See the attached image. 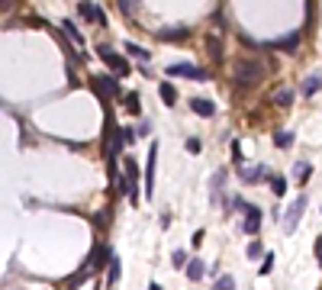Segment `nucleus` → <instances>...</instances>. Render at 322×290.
I'll use <instances>...</instances> for the list:
<instances>
[{"label": "nucleus", "instance_id": "1", "mask_svg": "<svg viewBox=\"0 0 322 290\" xmlns=\"http://www.w3.org/2000/svg\"><path fill=\"white\" fill-rule=\"evenodd\" d=\"M97 55L103 58V65H106V68H110V71H113V75H116V78H126V75H129V62H126V58H123V55H116V52H113V48H106V45H100V48H97Z\"/></svg>", "mask_w": 322, "mask_h": 290}, {"label": "nucleus", "instance_id": "2", "mask_svg": "<svg viewBox=\"0 0 322 290\" xmlns=\"http://www.w3.org/2000/svg\"><path fill=\"white\" fill-rule=\"evenodd\" d=\"M261 75H264V65L261 62H255V58H242V62L235 65V81H242V84H255Z\"/></svg>", "mask_w": 322, "mask_h": 290}, {"label": "nucleus", "instance_id": "3", "mask_svg": "<svg viewBox=\"0 0 322 290\" xmlns=\"http://www.w3.org/2000/svg\"><path fill=\"white\" fill-rule=\"evenodd\" d=\"M164 75H174V78H194V81H206V78H210L203 68L187 65V62H174V65H168V71H164Z\"/></svg>", "mask_w": 322, "mask_h": 290}, {"label": "nucleus", "instance_id": "4", "mask_svg": "<svg viewBox=\"0 0 322 290\" xmlns=\"http://www.w3.org/2000/svg\"><path fill=\"white\" fill-rule=\"evenodd\" d=\"M123 174H126V184H129V200H139V165L136 158H123Z\"/></svg>", "mask_w": 322, "mask_h": 290}, {"label": "nucleus", "instance_id": "5", "mask_svg": "<svg viewBox=\"0 0 322 290\" xmlns=\"http://www.w3.org/2000/svg\"><path fill=\"white\" fill-rule=\"evenodd\" d=\"M303 210H306V197H296L293 203H290V210H287V216H283V232H296V223H300V216H303Z\"/></svg>", "mask_w": 322, "mask_h": 290}, {"label": "nucleus", "instance_id": "6", "mask_svg": "<svg viewBox=\"0 0 322 290\" xmlns=\"http://www.w3.org/2000/svg\"><path fill=\"white\" fill-rule=\"evenodd\" d=\"M93 87H97L100 97H116L119 94V78L116 75H97L93 78Z\"/></svg>", "mask_w": 322, "mask_h": 290}, {"label": "nucleus", "instance_id": "7", "mask_svg": "<svg viewBox=\"0 0 322 290\" xmlns=\"http://www.w3.org/2000/svg\"><path fill=\"white\" fill-rule=\"evenodd\" d=\"M155 165H158V145L148 149V161H145V197L155 193Z\"/></svg>", "mask_w": 322, "mask_h": 290}, {"label": "nucleus", "instance_id": "8", "mask_svg": "<svg viewBox=\"0 0 322 290\" xmlns=\"http://www.w3.org/2000/svg\"><path fill=\"white\" fill-rule=\"evenodd\" d=\"M242 229H245V232H248V235H258V232H261V207H255V203H252V207H248V210H245V220H242Z\"/></svg>", "mask_w": 322, "mask_h": 290}, {"label": "nucleus", "instance_id": "9", "mask_svg": "<svg viewBox=\"0 0 322 290\" xmlns=\"http://www.w3.org/2000/svg\"><path fill=\"white\" fill-rule=\"evenodd\" d=\"M113 258H110V248L106 245H93V251H90V261H87V268L90 271H100L103 264H110Z\"/></svg>", "mask_w": 322, "mask_h": 290}, {"label": "nucleus", "instance_id": "10", "mask_svg": "<svg viewBox=\"0 0 322 290\" xmlns=\"http://www.w3.org/2000/svg\"><path fill=\"white\" fill-rule=\"evenodd\" d=\"M190 110H194L197 116L210 119L213 113H216V103H213V100H206V97H194V100H190Z\"/></svg>", "mask_w": 322, "mask_h": 290}, {"label": "nucleus", "instance_id": "11", "mask_svg": "<svg viewBox=\"0 0 322 290\" xmlns=\"http://www.w3.org/2000/svg\"><path fill=\"white\" fill-rule=\"evenodd\" d=\"M184 271H187V277H190V281H203V274H206V264H203V261H200V258L194 255V258L187 261V268H184Z\"/></svg>", "mask_w": 322, "mask_h": 290}, {"label": "nucleus", "instance_id": "12", "mask_svg": "<svg viewBox=\"0 0 322 290\" xmlns=\"http://www.w3.org/2000/svg\"><path fill=\"white\" fill-rule=\"evenodd\" d=\"M296 45H300V32H290V35H283V39L271 42V48H280V52H296Z\"/></svg>", "mask_w": 322, "mask_h": 290}, {"label": "nucleus", "instance_id": "13", "mask_svg": "<svg viewBox=\"0 0 322 290\" xmlns=\"http://www.w3.org/2000/svg\"><path fill=\"white\" fill-rule=\"evenodd\" d=\"M264 174H268L264 168H242V180H245V184H258Z\"/></svg>", "mask_w": 322, "mask_h": 290}, {"label": "nucleus", "instance_id": "14", "mask_svg": "<svg viewBox=\"0 0 322 290\" xmlns=\"http://www.w3.org/2000/svg\"><path fill=\"white\" fill-rule=\"evenodd\" d=\"M158 94H161V100H164V106H174V103H177V90L171 87V84H168V81H164V84H161V87H158Z\"/></svg>", "mask_w": 322, "mask_h": 290}, {"label": "nucleus", "instance_id": "15", "mask_svg": "<svg viewBox=\"0 0 322 290\" xmlns=\"http://www.w3.org/2000/svg\"><path fill=\"white\" fill-rule=\"evenodd\" d=\"M119 274H123V268H119V258H113L110 264H106V284H110V287H116Z\"/></svg>", "mask_w": 322, "mask_h": 290}, {"label": "nucleus", "instance_id": "16", "mask_svg": "<svg viewBox=\"0 0 322 290\" xmlns=\"http://www.w3.org/2000/svg\"><path fill=\"white\" fill-rule=\"evenodd\" d=\"M319 87H322V75H309V78L303 81V94H306V97H313Z\"/></svg>", "mask_w": 322, "mask_h": 290}, {"label": "nucleus", "instance_id": "17", "mask_svg": "<svg viewBox=\"0 0 322 290\" xmlns=\"http://www.w3.org/2000/svg\"><path fill=\"white\" fill-rule=\"evenodd\" d=\"M271 190H274V197H283V193H287V177L271 174Z\"/></svg>", "mask_w": 322, "mask_h": 290}, {"label": "nucleus", "instance_id": "18", "mask_svg": "<svg viewBox=\"0 0 322 290\" xmlns=\"http://www.w3.org/2000/svg\"><path fill=\"white\" fill-rule=\"evenodd\" d=\"M65 32L71 35V42H74V45H84V35L78 32V26H74V23H71V20H65Z\"/></svg>", "mask_w": 322, "mask_h": 290}, {"label": "nucleus", "instance_id": "19", "mask_svg": "<svg viewBox=\"0 0 322 290\" xmlns=\"http://www.w3.org/2000/svg\"><path fill=\"white\" fill-rule=\"evenodd\" d=\"M126 52L132 55V58H142V62H148V58H151V55L145 52V48H142V45H136V42H126Z\"/></svg>", "mask_w": 322, "mask_h": 290}, {"label": "nucleus", "instance_id": "20", "mask_svg": "<svg viewBox=\"0 0 322 290\" xmlns=\"http://www.w3.org/2000/svg\"><path fill=\"white\" fill-rule=\"evenodd\" d=\"M187 32H190V29H187V26H181V29H161L158 35H161V39H171V42H174V39H184Z\"/></svg>", "mask_w": 322, "mask_h": 290}, {"label": "nucleus", "instance_id": "21", "mask_svg": "<svg viewBox=\"0 0 322 290\" xmlns=\"http://www.w3.org/2000/svg\"><path fill=\"white\" fill-rule=\"evenodd\" d=\"M206 48H210V55H213V58H219V55H222V42L216 39V35H210V39H206Z\"/></svg>", "mask_w": 322, "mask_h": 290}, {"label": "nucleus", "instance_id": "22", "mask_svg": "<svg viewBox=\"0 0 322 290\" xmlns=\"http://www.w3.org/2000/svg\"><path fill=\"white\" fill-rule=\"evenodd\" d=\"M274 103H277V106H290V103H293V90H277Z\"/></svg>", "mask_w": 322, "mask_h": 290}, {"label": "nucleus", "instance_id": "23", "mask_svg": "<svg viewBox=\"0 0 322 290\" xmlns=\"http://www.w3.org/2000/svg\"><path fill=\"white\" fill-rule=\"evenodd\" d=\"M309 171H313V168H309L306 161H296V165H293V174H296V180H306V177H309Z\"/></svg>", "mask_w": 322, "mask_h": 290}, {"label": "nucleus", "instance_id": "24", "mask_svg": "<svg viewBox=\"0 0 322 290\" xmlns=\"http://www.w3.org/2000/svg\"><path fill=\"white\" fill-rule=\"evenodd\" d=\"M274 142H277V145H280V149H290V142H293V136H290V132H283V129H280V132H274Z\"/></svg>", "mask_w": 322, "mask_h": 290}, {"label": "nucleus", "instance_id": "25", "mask_svg": "<svg viewBox=\"0 0 322 290\" xmlns=\"http://www.w3.org/2000/svg\"><path fill=\"white\" fill-rule=\"evenodd\" d=\"M213 290H235V281H232L229 274H225V277H219V281L213 284Z\"/></svg>", "mask_w": 322, "mask_h": 290}, {"label": "nucleus", "instance_id": "26", "mask_svg": "<svg viewBox=\"0 0 322 290\" xmlns=\"http://www.w3.org/2000/svg\"><path fill=\"white\" fill-rule=\"evenodd\" d=\"M126 110L129 113H139L142 106H139V94H126Z\"/></svg>", "mask_w": 322, "mask_h": 290}, {"label": "nucleus", "instance_id": "27", "mask_svg": "<svg viewBox=\"0 0 322 290\" xmlns=\"http://www.w3.org/2000/svg\"><path fill=\"white\" fill-rule=\"evenodd\" d=\"M136 7H139V0H119V10H123V13H129V16L136 13Z\"/></svg>", "mask_w": 322, "mask_h": 290}, {"label": "nucleus", "instance_id": "28", "mask_svg": "<svg viewBox=\"0 0 322 290\" xmlns=\"http://www.w3.org/2000/svg\"><path fill=\"white\" fill-rule=\"evenodd\" d=\"M171 261L177 264V268H187V251H174V255H171Z\"/></svg>", "mask_w": 322, "mask_h": 290}, {"label": "nucleus", "instance_id": "29", "mask_svg": "<svg viewBox=\"0 0 322 290\" xmlns=\"http://www.w3.org/2000/svg\"><path fill=\"white\" fill-rule=\"evenodd\" d=\"M200 149H203V145H200V139H187V152H190V155H200Z\"/></svg>", "mask_w": 322, "mask_h": 290}, {"label": "nucleus", "instance_id": "30", "mask_svg": "<svg viewBox=\"0 0 322 290\" xmlns=\"http://www.w3.org/2000/svg\"><path fill=\"white\" fill-rule=\"evenodd\" d=\"M274 271V255H268L264 261H261V274H271Z\"/></svg>", "mask_w": 322, "mask_h": 290}, {"label": "nucleus", "instance_id": "31", "mask_svg": "<svg viewBox=\"0 0 322 290\" xmlns=\"http://www.w3.org/2000/svg\"><path fill=\"white\" fill-rule=\"evenodd\" d=\"M261 255V242H252V245H248V255L245 258H258Z\"/></svg>", "mask_w": 322, "mask_h": 290}, {"label": "nucleus", "instance_id": "32", "mask_svg": "<svg viewBox=\"0 0 322 290\" xmlns=\"http://www.w3.org/2000/svg\"><path fill=\"white\" fill-rule=\"evenodd\" d=\"M136 132H139V136H148V132H151V123H148V119H142Z\"/></svg>", "mask_w": 322, "mask_h": 290}, {"label": "nucleus", "instance_id": "33", "mask_svg": "<svg viewBox=\"0 0 322 290\" xmlns=\"http://www.w3.org/2000/svg\"><path fill=\"white\" fill-rule=\"evenodd\" d=\"M316 261H319V264H322V235H319V239H316Z\"/></svg>", "mask_w": 322, "mask_h": 290}, {"label": "nucleus", "instance_id": "34", "mask_svg": "<svg viewBox=\"0 0 322 290\" xmlns=\"http://www.w3.org/2000/svg\"><path fill=\"white\" fill-rule=\"evenodd\" d=\"M148 290H161V287H158V284H151V287H148Z\"/></svg>", "mask_w": 322, "mask_h": 290}]
</instances>
